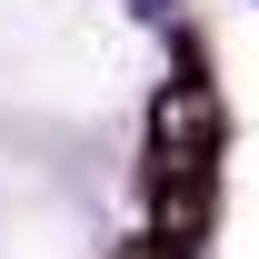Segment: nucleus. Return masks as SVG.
Instances as JSON below:
<instances>
[{"instance_id":"nucleus-1","label":"nucleus","mask_w":259,"mask_h":259,"mask_svg":"<svg viewBox=\"0 0 259 259\" xmlns=\"http://www.w3.org/2000/svg\"><path fill=\"white\" fill-rule=\"evenodd\" d=\"M209 150H220V100H209V80H199V60H190V70L160 90V110H150V180L209 169Z\"/></svg>"},{"instance_id":"nucleus-2","label":"nucleus","mask_w":259,"mask_h":259,"mask_svg":"<svg viewBox=\"0 0 259 259\" xmlns=\"http://www.w3.org/2000/svg\"><path fill=\"white\" fill-rule=\"evenodd\" d=\"M130 259H190V249H180V239H140Z\"/></svg>"}]
</instances>
